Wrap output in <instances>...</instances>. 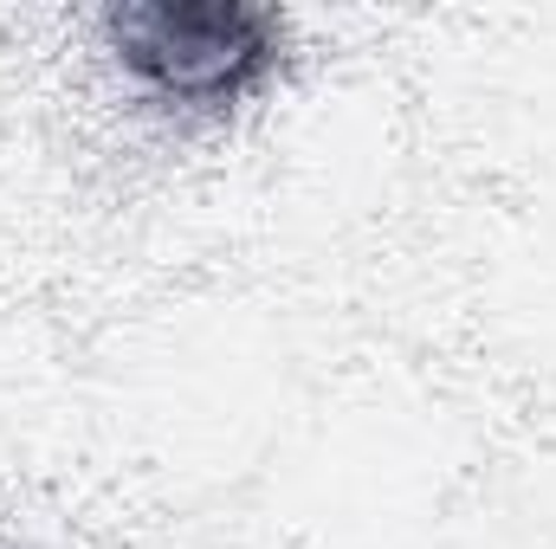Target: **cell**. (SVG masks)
I'll return each mask as SVG.
<instances>
[{
	"label": "cell",
	"instance_id": "1",
	"mask_svg": "<svg viewBox=\"0 0 556 549\" xmlns=\"http://www.w3.org/2000/svg\"><path fill=\"white\" fill-rule=\"evenodd\" d=\"M124 72L149 98L188 111H227L278 59V20L240 0H149L111 13Z\"/></svg>",
	"mask_w": 556,
	"mask_h": 549
}]
</instances>
